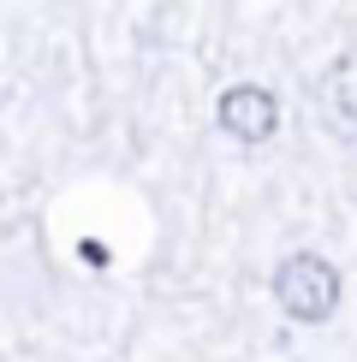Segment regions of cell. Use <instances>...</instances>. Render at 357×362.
Returning <instances> with one entry per match:
<instances>
[{
    "label": "cell",
    "instance_id": "1",
    "mask_svg": "<svg viewBox=\"0 0 357 362\" xmlns=\"http://www.w3.org/2000/svg\"><path fill=\"white\" fill-rule=\"evenodd\" d=\"M268 291H274V303H280L286 321L322 327V321H334V309H339V267L327 262L322 250H292V255L274 262Z\"/></svg>",
    "mask_w": 357,
    "mask_h": 362
},
{
    "label": "cell",
    "instance_id": "2",
    "mask_svg": "<svg viewBox=\"0 0 357 362\" xmlns=\"http://www.w3.org/2000/svg\"><path fill=\"white\" fill-rule=\"evenodd\" d=\"M310 101H316L322 131L357 155V42H351V48H339V54L322 66V78H316V89H310Z\"/></svg>",
    "mask_w": 357,
    "mask_h": 362
},
{
    "label": "cell",
    "instance_id": "3",
    "mask_svg": "<svg viewBox=\"0 0 357 362\" xmlns=\"http://www.w3.org/2000/svg\"><path fill=\"white\" fill-rule=\"evenodd\" d=\"M215 119H220V131L238 137V143H268L280 131V101L268 95L262 83H232L227 95H220Z\"/></svg>",
    "mask_w": 357,
    "mask_h": 362
}]
</instances>
